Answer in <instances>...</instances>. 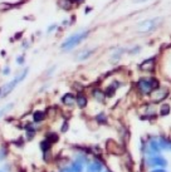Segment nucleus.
Instances as JSON below:
<instances>
[{"instance_id":"nucleus-1","label":"nucleus","mask_w":171,"mask_h":172,"mask_svg":"<svg viewBox=\"0 0 171 172\" xmlns=\"http://www.w3.org/2000/svg\"><path fill=\"white\" fill-rule=\"evenodd\" d=\"M88 30H82V31H78V33H75V34H73V35H71L69 38H67V39L62 43V49L63 50H71V49H73L74 47H77L84 38L88 35Z\"/></svg>"},{"instance_id":"nucleus-2","label":"nucleus","mask_w":171,"mask_h":172,"mask_svg":"<svg viewBox=\"0 0 171 172\" xmlns=\"http://www.w3.org/2000/svg\"><path fill=\"white\" fill-rule=\"evenodd\" d=\"M27 74H28V69H24V70L22 72V74H19L18 77H15L13 81L8 82V83L4 84L3 87H0V98H4V97H6L8 94H10V93L13 92V89L27 77Z\"/></svg>"},{"instance_id":"nucleus-3","label":"nucleus","mask_w":171,"mask_h":172,"mask_svg":"<svg viewBox=\"0 0 171 172\" xmlns=\"http://www.w3.org/2000/svg\"><path fill=\"white\" fill-rule=\"evenodd\" d=\"M160 83L156 78H150V79H140L139 81V88L142 93H150L154 89L159 88Z\"/></svg>"},{"instance_id":"nucleus-4","label":"nucleus","mask_w":171,"mask_h":172,"mask_svg":"<svg viewBox=\"0 0 171 172\" xmlns=\"http://www.w3.org/2000/svg\"><path fill=\"white\" fill-rule=\"evenodd\" d=\"M159 23V19H147V20L142 22L140 25H139V31H142V33H147V31H151L156 28Z\"/></svg>"},{"instance_id":"nucleus-5","label":"nucleus","mask_w":171,"mask_h":172,"mask_svg":"<svg viewBox=\"0 0 171 172\" xmlns=\"http://www.w3.org/2000/svg\"><path fill=\"white\" fill-rule=\"evenodd\" d=\"M167 94H169L167 89H159V88H156V89H154L152 92H151V99H152V102L157 103V102L164 101L167 97Z\"/></svg>"},{"instance_id":"nucleus-6","label":"nucleus","mask_w":171,"mask_h":172,"mask_svg":"<svg viewBox=\"0 0 171 172\" xmlns=\"http://www.w3.org/2000/svg\"><path fill=\"white\" fill-rule=\"evenodd\" d=\"M154 67H155V59L152 58V59H146L141 65H140V68L143 70V72H151L154 69Z\"/></svg>"},{"instance_id":"nucleus-7","label":"nucleus","mask_w":171,"mask_h":172,"mask_svg":"<svg viewBox=\"0 0 171 172\" xmlns=\"http://www.w3.org/2000/svg\"><path fill=\"white\" fill-rule=\"evenodd\" d=\"M148 163L151 166H166L165 158H161V157H151L148 160Z\"/></svg>"},{"instance_id":"nucleus-8","label":"nucleus","mask_w":171,"mask_h":172,"mask_svg":"<svg viewBox=\"0 0 171 172\" xmlns=\"http://www.w3.org/2000/svg\"><path fill=\"white\" fill-rule=\"evenodd\" d=\"M74 97H73V94H71V93H67V94H64L63 97H62V102L66 104V106H72L73 103H74Z\"/></svg>"},{"instance_id":"nucleus-9","label":"nucleus","mask_w":171,"mask_h":172,"mask_svg":"<svg viewBox=\"0 0 171 172\" xmlns=\"http://www.w3.org/2000/svg\"><path fill=\"white\" fill-rule=\"evenodd\" d=\"M102 171V163L93 162L88 166V172H101Z\"/></svg>"},{"instance_id":"nucleus-10","label":"nucleus","mask_w":171,"mask_h":172,"mask_svg":"<svg viewBox=\"0 0 171 172\" xmlns=\"http://www.w3.org/2000/svg\"><path fill=\"white\" fill-rule=\"evenodd\" d=\"M75 101H77V104H78L79 108H84L87 106V99H86L84 95H82V94H79Z\"/></svg>"},{"instance_id":"nucleus-11","label":"nucleus","mask_w":171,"mask_h":172,"mask_svg":"<svg viewBox=\"0 0 171 172\" xmlns=\"http://www.w3.org/2000/svg\"><path fill=\"white\" fill-rule=\"evenodd\" d=\"M93 97L96 98L98 102H103V101H105V94H103L100 89H94V90H93Z\"/></svg>"},{"instance_id":"nucleus-12","label":"nucleus","mask_w":171,"mask_h":172,"mask_svg":"<svg viewBox=\"0 0 171 172\" xmlns=\"http://www.w3.org/2000/svg\"><path fill=\"white\" fill-rule=\"evenodd\" d=\"M43 120H44V113L41 112V111H36L34 113V116H33V121L38 123V122H42Z\"/></svg>"},{"instance_id":"nucleus-13","label":"nucleus","mask_w":171,"mask_h":172,"mask_svg":"<svg viewBox=\"0 0 171 172\" xmlns=\"http://www.w3.org/2000/svg\"><path fill=\"white\" fill-rule=\"evenodd\" d=\"M92 53H93L92 50H83L82 53H79V54L77 55V59H78V61H84V59L88 58V57H89Z\"/></svg>"},{"instance_id":"nucleus-14","label":"nucleus","mask_w":171,"mask_h":172,"mask_svg":"<svg viewBox=\"0 0 171 172\" xmlns=\"http://www.w3.org/2000/svg\"><path fill=\"white\" fill-rule=\"evenodd\" d=\"M59 6L63 10H68L72 6V2H71V0H59Z\"/></svg>"},{"instance_id":"nucleus-15","label":"nucleus","mask_w":171,"mask_h":172,"mask_svg":"<svg viewBox=\"0 0 171 172\" xmlns=\"http://www.w3.org/2000/svg\"><path fill=\"white\" fill-rule=\"evenodd\" d=\"M150 151L152 152V153H157V152H160V146L157 145L156 141H151L150 142Z\"/></svg>"},{"instance_id":"nucleus-16","label":"nucleus","mask_w":171,"mask_h":172,"mask_svg":"<svg viewBox=\"0 0 171 172\" xmlns=\"http://www.w3.org/2000/svg\"><path fill=\"white\" fill-rule=\"evenodd\" d=\"M72 171H73V172H82V171H83V167H82L81 162H78V161L73 162V163H72Z\"/></svg>"},{"instance_id":"nucleus-17","label":"nucleus","mask_w":171,"mask_h":172,"mask_svg":"<svg viewBox=\"0 0 171 172\" xmlns=\"http://www.w3.org/2000/svg\"><path fill=\"white\" fill-rule=\"evenodd\" d=\"M169 112H170V106L169 104H162L161 109H160L161 116H166V114H169Z\"/></svg>"},{"instance_id":"nucleus-18","label":"nucleus","mask_w":171,"mask_h":172,"mask_svg":"<svg viewBox=\"0 0 171 172\" xmlns=\"http://www.w3.org/2000/svg\"><path fill=\"white\" fill-rule=\"evenodd\" d=\"M41 148L43 149V152L49 151V148H50V142H49V141H47V140H44V141L41 143Z\"/></svg>"},{"instance_id":"nucleus-19","label":"nucleus","mask_w":171,"mask_h":172,"mask_svg":"<svg viewBox=\"0 0 171 172\" xmlns=\"http://www.w3.org/2000/svg\"><path fill=\"white\" fill-rule=\"evenodd\" d=\"M115 90H116V88L115 87H108L107 88V90H106V95H108V97H112L113 94H115Z\"/></svg>"},{"instance_id":"nucleus-20","label":"nucleus","mask_w":171,"mask_h":172,"mask_svg":"<svg viewBox=\"0 0 171 172\" xmlns=\"http://www.w3.org/2000/svg\"><path fill=\"white\" fill-rule=\"evenodd\" d=\"M150 172H166L165 170H161V168H157V170H152V171H150Z\"/></svg>"},{"instance_id":"nucleus-21","label":"nucleus","mask_w":171,"mask_h":172,"mask_svg":"<svg viewBox=\"0 0 171 172\" xmlns=\"http://www.w3.org/2000/svg\"><path fill=\"white\" fill-rule=\"evenodd\" d=\"M55 27H57V24H53L52 27H49V28H48V31H53V29H54Z\"/></svg>"},{"instance_id":"nucleus-22","label":"nucleus","mask_w":171,"mask_h":172,"mask_svg":"<svg viewBox=\"0 0 171 172\" xmlns=\"http://www.w3.org/2000/svg\"><path fill=\"white\" fill-rule=\"evenodd\" d=\"M18 63H19V64H22V63H23V57H20V58H18Z\"/></svg>"},{"instance_id":"nucleus-23","label":"nucleus","mask_w":171,"mask_h":172,"mask_svg":"<svg viewBox=\"0 0 171 172\" xmlns=\"http://www.w3.org/2000/svg\"><path fill=\"white\" fill-rule=\"evenodd\" d=\"M145 2H148V0H135V3H145Z\"/></svg>"},{"instance_id":"nucleus-24","label":"nucleus","mask_w":171,"mask_h":172,"mask_svg":"<svg viewBox=\"0 0 171 172\" xmlns=\"http://www.w3.org/2000/svg\"><path fill=\"white\" fill-rule=\"evenodd\" d=\"M4 112H5L4 109H0V117H2V116H3V114H4Z\"/></svg>"},{"instance_id":"nucleus-25","label":"nucleus","mask_w":171,"mask_h":172,"mask_svg":"<svg viewBox=\"0 0 171 172\" xmlns=\"http://www.w3.org/2000/svg\"><path fill=\"white\" fill-rule=\"evenodd\" d=\"M62 172H71L69 170H64V171H62Z\"/></svg>"},{"instance_id":"nucleus-26","label":"nucleus","mask_w":171,"mask_h":172,"mask_svg":"<svg viewBox=\"0 0 171 172\" xmlns=\"http://www.w3.org/2000/svg\"><path fill=\"white\" fill-rule=\"evenodd\" d=\"M75 2H78V3H82V2H83V0H75Z\"/></svg>"},{"instance_id":"nucleus-27","label":"nucleus","mask_w":171,"mask_h":172,"mask_svg":"<svg viewBox=\"0 0 171 172\" xmlns=\"http://www.w3.org/2000/svg\"><path fill=\"white\" fill-rule=\"evenodd\" d=\"M0 172H2V171H0Z\"/></svg>"}]
</instances>
